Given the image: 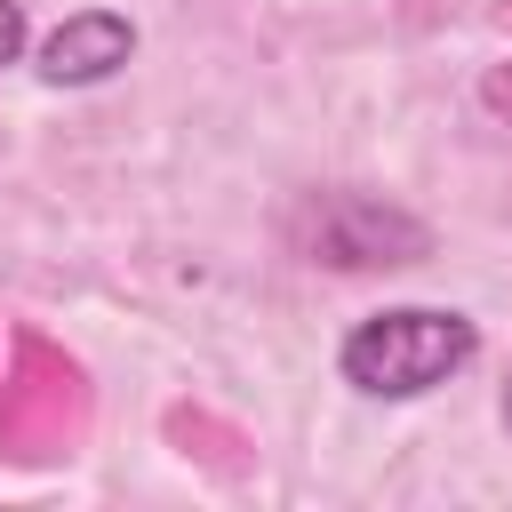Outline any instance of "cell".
Returning <instances> with one entry per match:
<instances>
[{
    "mask_svg": "<svg viewBox=\"0 0 512 512\" xmlns=\"http://www.w3.org/2000/svg\"><path fill=\"white\" fill-rule=\"evenodd\" d=\"M480 352V328L464 312H440V304H392L376 320H360L344 336V384L368 392V400H424L440 392L448 376H464Z\"/></svg>",
    "mask_w": 512,
    "mask_h": 512,
    "instance_id": "obj_1",
    "label": "cell"
},
{
    "mask_svg": "<svg viewBox=\"0 0 512 512\" xmlns=\"http://www.w3.org/2000/svg\"><path fill=\"white\" fill-rule=\"evenodd\" d=\"M304 248L320 256V264H416L424 248H432V232L416 224V216H400V208H384V200H320L312 208V224H304Z\"/></svg>",
    "mask_w": 512,
    "mask_h": 512,
    "instance_id": "obj_2",
    "label": "cell"
},
{
    "mask_svg": "<svg viewBox=\"0 0 512 512\" xmlns=\"http://www.w3.org/2000/svg\"><path fill=\"white\" fill-rule=\"evenodd\" d=\"M128 56H136V24L112 16V8H80V16H64V24L40 40V80H48V88H96V80H112Z\"/></svg>",
    "mask_w": 512,
    "mask_h": 512,
    "instance_id": "obj_3",
    "label": "cell"
},
{
    "mask_svg": "<svg viewBox=\"0 0 512 512\" xmlns=\"http://www.w3.org/2000/svg\"><path fill=\"white\" fill-rule=\"evenodd\" d=\"M480 104H488L496 120H512V64H488V72H480Z\"/></svg>",
    "mask_w": 512,
    "mask_h": 512,
    "instance_id": "obj_4",
    "label": "cell"
},
{
    "mask_svg": "<svg viewBox=\"0 0 512 512\" xmlns=\"http://www.w3.org/2000/svg\"><path fill=\"white\" fill-rule=\"evenodd\" d=\"M16 56H24V8L0 0V64H16Z\"/></svg>",
    "mask_w": 512,
    "mask_h": 512,
    "instance_id": "obj_5",
    "label": "cell"
},
{
    "mask_svg": "<svg viewBox=\"0 0 512 512\" xmlns=\"http://www.w3.org/2000/svg\"><path fill=\"white\" fill-rule=\"evenodd\" d=\"M504 432H512V376H504Z\"/></svg>",
    "mask_w": 512,
    "mask_h": 512,
    "instance_id": "obj_6",
    "label": "cell"
}]
</instances>
